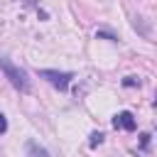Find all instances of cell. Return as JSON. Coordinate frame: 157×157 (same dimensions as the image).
I'll return each instance as SVG.
<instances>
[{
	"instance_id": "obj_9",
	"label": "cell",
	"mask_w": 157,
	"mask_h": 157,
	"mask_svg": "<svg viewBox=\"0 0 157 157\" xmlns=\"http://www.w3.org/2000/svg\"><path fill=\"white\" fill-rule=\"evenodd\" d=\"M98 37H105V39H115V34H110V32H98Z\"/></svg>"
},
{
	"instance_id": "obj_8",
	"label": "cell",
	"mask_w": 157,
	"mask_h": 157,
	"mask_svg": "<svg viewBox=\"0 0 157 157\" xmlns=\"http://www.w3.org/2000/svg\"><path fill=\"white\" fill-rule=\"evenodd\" d=\"M2 132H7V118L0 113V135H2Z\"/></svg>"
},
{
	"instance_id": "obj_7",
	"label": "cell",
	"mask_w": 157,
	"mask_h": 157,
	"mask_svg": "<svg viewBox=\"0 0 157 157\" xmlns=\"http://www.w3.org/2000/svg\"><path fill=\"white\" fill-rule=\"evenodd\" d=\"M123 86H140V81H137L135 76H128V78L123 81Z\"/></svg>"
},
{
	"instance_id": "obj_1",
	"label": "cell",
	"mask_w": 157,
	"mask_h": 157,
	"mask_svg": "<svg viewBox=\"0 0 157 157\" xmlns=\"http://www.w3.org/2000/svg\"><path fill=\"white\" fill-rule=\"evenodd\" d=\"M0 69H2V74L7 76V81H10L17 91H22V93H27V91H29V78H27V74H25L20 66H15L10 59L0 56Z\"/></svg>"
},
{
	"instance_id": "obj_6",
	"label": "cell",
	"mask_w": 157,
	"mask_h": 157,
	"mask_svg": "<svg viewBox=\"0 0 157 157\" xmlns=\"http://www.w3.org/2000/svg\"><path fill=\"white\" fill-rule=\"evenodd\" d=\"M150 137H152L150 132H142V135H140V147H142V150H145V147L150 145Z\"/></svg>"
},
{
	"instance_id": "obj_4",
	"label": "cell",
	"mask_w": 157,
	"mask_h": 157,
	"mask_svg": "<svg viewBox=\"0 0 157 157\" xmlns=\"http://www.w3.org/2000/svg\"><path fill=\"white\" fill-rule=\"evenodd\" d=\"M27 150H29V155H32V157H49V155H47V150L37 147L34 142H27Z\"/></svg>"
},
{
	"instance_id": "obj_2",
	"label": "cell",
	"mask_w": 157,
	"mask_h": 157,
	"mask_svg": "<svg viewBox=\"0 0 157 157\" xmlns=\"http://www.w3.org/2000/svg\"><path fill=\"white\" fill-rule=\"evenodd\" d=\"M39 76L47 78V81H49L54 88H59V91H66L69 83H71V78H74V74H69V71H52V69H42Z\"/></svg>"
},
{
	"instance_id": "obj_3",
	"label": "cell",
	"mask_w": 157,
	"mask_h": 157,
	"mask_svg": "<svg viewBox=\"0 0 157 157\" xmlns=\"http://www.w3.org/2000/svg\"><path fill=\"white\" fill-rule=\"evenodd\" d=\"M135 118H132V113L130 110H123V113H118L115 118H113V128H118V130H128V132H132L135 130Z\"/></svg>"
},
{
	"instance_id": "obj_5",
	"label": "cell",
	"mask_w": 157,
	"mask_h": 157,
	"mask_svg": "<svg viewBox=\"0 0 157 157\" xmlns=\"http://www.w3.org/2000/svg\"><path fill=\"white\" fill-rule=\"evenodd\" d=\"M103 140H105V135H103V132H91V140H88V145H91V147H98Z\"/></svg>"
}]
</instances>
